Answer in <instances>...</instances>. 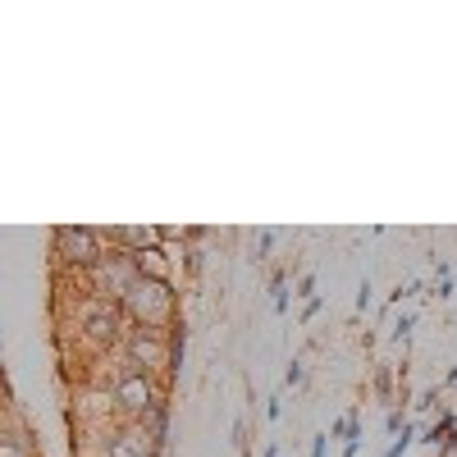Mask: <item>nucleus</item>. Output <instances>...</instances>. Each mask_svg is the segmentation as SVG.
<instances>
[{
	"instance_id": "5",
	"label": "nucleus",
	"mask_w": 457,
	"mask_h": 457,
	"mask_svg": "<svg viewBox=\"0 0 457 457\" xmlns=\"http://www.w3.org/2000/svg\"><path fill=\"white\" fill-rule=\"evenodd\" d=\"M110 389H114V403H120V411L129 416V421H142L151 407H161V403H165V394H161V385H156V375L137 370L133 361H124L120 379H114Z\"/></svg>"
},
{
	"instance_id": "4",
	"label": "nucleus",
	"mask_w": 457,
	"mask_h": 457,
	"mask_svg": "<svg viewBox=\"0 0 457 457\" xmlns=\"http://www.w3.org/2000/svg\"><path fill=\"white\" fill-rule=\"evenodd\" d=\"M137 279H142L137 256H133V252H120V247H110V252L101 256V265L87 275V293L110 297V302H120V307H124V297L133 293Z\"/></svg>"
},
{
	"instance_id": "12",
	"label": "nucleus",
	"mask_w": 457,
	"mask_h": 457,
	"mask_svg": "<svg viewBox=\"0 0 457 457\" xmlns=\"http://www.w3.org/2000/svg\"><path fill=\"white\" fill-rule=\"evenodd\" d=\"M302 375H307V370H302V361H293L288 366V385H302Z\"/></svg>"
},
{
	"instance_id": "7",
	"label": "nucleus",
	"mask_w": 457,
	"mask_h": 457,
	"mask_svg": "<svg viewBox=\"0 0 457 457\" xmlns=\"http://www.w3.org/2000/svg\"><path fill=\"white\" fill-rule=\"evenodd\" d=\"M133 426H142L151 444H165V435H170V403H161V407H151V411L142 416V421H133Z\"/></svg>"
},
{
	"instance_id": "13",
	"label": "nucleus",
	"mask_w": 457,
	"mask_h": 457,
	"mask_svg": "<svg viewBox=\"0 0 457 457\" xmlns=\"http://www.w3.org/2000/svg\"><path fill=\"white\" fill-rule=\"evenodd\" d=\"M357 307H361V312L370 307V279H366V284H361V293H357Z\"/></svg>"
},
{
	"instance_id": "2",
	"label": "nucleus",
	"mask_w": 457,
	"mask_h": 457,
	"mask_svg": "<svg viewBox=\"0 0 457 457\" xmlns=\"http://www.w3.org/2000/svg\"><path fill=\"white\" fill-rule=\"evenodd\" d=\"M183 348H187V334H183V329L161 334V329H137V325H129V334H124V361H133V366L146 370V375L174 370V361H179Z\"/></svg>"
},
{
	"instance_id": "3",
	"label": "nucleus",
	"mask_w": 457,
	"mask_h": 457,
	"mask_svg": "<svg viewBox=\"0 0 457 457\" xmlns=\"http://www.w3.org/2000/svg\"><path fill=\"white\" fill-rule=\"evenodd\" d=\"M110 252V238L105 228H83V224H64L55 228V265L60 270H73V275H92L101 256Z\"/></svg>"
},
{
	"instance_id": "1",
	"label": "nucleus",
	"mask_w": 457,
	"mask_h": 457,
	"mask_svg": "<svg viewBox=\"0 0 457 457\" xmlns=\"http://www.w3.org/2000/svg\"><path fill=\"white\" fill-rule=\"evenodd\" d=\"M124 316L137 329H161V334L179 329V293H174V284L142 275L133 284V293L124 297Z\"/></svg>"
},
{
	"instance_id": "8",
	"label": "nucleus",
	"mask_w": 457,
	"mask_h": 457,
	"mask_svg": "<svg viewBox=\"0 0 457 457\" xmlns=\"http://www.w3.org/2000/svg\"><path fill=\"white\" fill-rule=\"evenodd\" d=\"M426 444H435V448H448V444H457V416H453V411H444L439 421L430 426Z\"/></svg>"
},
{
	"instance_id": "11",
	"label": "nucleus",
	"mask_w": 457,
	"mask_h": 457,
	"mask_svg": "<svg viewBox=\"0 0 457 457\" xmlns=\"http://www.w3.org/2000/svg\"><path fill=\"white\" fill-rule=\"evenodd\" d=\"M325 448H329V435H316V444H312V457H325Z\"/></svg>"
},
{
	"instance_id": "6",
	"label": "nucleus",
	"mask_w": 457,
	"mask_h": 457,
	"mask_svg": "<svg viewBox=\"0 0 457 457\" xmlns=\"http://www.w3.org/2000/svg\"><path fill=\"white\" fill-rule=\"evenodd\" d=\"M156 448L161 444H151L142 426H120V430H110L101 457H156Z\"/></svg>"
},
{
	"instance_id": "10",
	"label": "nucleus",
	"mask_w": 457,
	"mask_h": 457,
	"mask_svg": "<svg viewBox=\"0 0 457 457\" xmlns=\"http://www.w3.org/2000/svg\"><path fill=\"white\" fill-rule=\"evenodd\" d=\"M407 448H411V426H407V430H403V439H394V448H389V453H385V457H403V453H407Z\"/></svg>"
},
{
	"instance_id": "9",
	"label": "nucleus",
	"mask_w": 457,
	"mask_h": 457,
	"mask_svg": "<svg viewBox=\"0 0 457 457\" xmlns=\"http://www.w3.org/2000/svg\"><path fill=\"white\" fill-rule=\"evenodd\" d=\"M137 265H142V275H151V279H170L165 247H156V252H142V256H137Z\"/></svg>"
}]
</instances>
